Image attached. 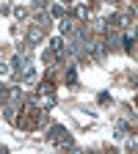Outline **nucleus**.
Instances as JSON below:
<instances>
[{
	"mask_svg": "<svg viewBox=\"0 0 138 154\" xmlns=\"http://www.w3.org/2000/svg\"><path fill=\"white\" fill-rule=\"evenodd\" d=\"M39 38H42V30H39V28H33V30L28 33V42H39Z\"/></svg>",
	"mask_w": 138,
	"mask_h": 154,
	"instance_id": "nucleus-1",
	"label": "nucleus"
}]
</instances>
